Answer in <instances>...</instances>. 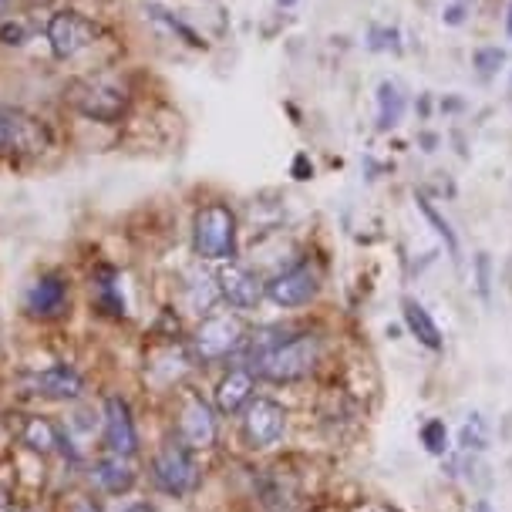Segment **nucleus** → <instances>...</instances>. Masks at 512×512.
Masks as SVG:
<instances>
[{
  "mask_svg": "<svg viewBox=\"0 0 512 512\" xmlns=\"http://www.w3.org/2000/svg\"><path fill=\"white\" fill-rule=\"evenodd\" d=\"M277 4H280V7H294L297 0H277Z\"/></svg>",
  "mask_w": 512,
  "mask_h": 512,
  "instance_id": "32",
  "label": "nucleus"
},
{
  "mask_svg": "<svg viewBox=\"0 0 512 512\" xmlns=\"http://www.w3.org/2000/svg\"><path fill=\"white\" fill-rule=\"evenodd\" d=\"M405 112H408V98H405V91H401L398 81H381L378 85V128L381 132L398 128Z\"/></svg>",
  "mask_w": 512,
  "mask_h": 512,
  "instance_id": "17",
  "label": "nucleus"
},
{
  "mask_svg": "<svg viewBox=\"0 0 512 512\" xmlns=\"http://www.w3.org/2000/svg\"><path fill=\"white\" fill-rule=\"evenodd\" d=\"M0 41H4V44H24V27L7 21L4 27H0Z\"/></svg>",
  "mask_w": 512,
  "mask_h": 512,
  "instance_id": "26",
  "label": "nucleus"
},
{
  "mask_svg": "<svg viewBox=\"0 0 512 512\" xmlns=\"http://www.w3.org/2000/svg\"><path fill=\"white\" fill-rule=\"evenodd\" d=\"M152 479L166 496H189L199 486V465L186 442H169L152 459Z\"/></svg>",
  "mask_w": 512,
  "mask_h": 512,
  "instance_id": "4",
  "label": "nucleus"
},
{
  "mask_svg": "<svg viewBox=\"0 0 512 512\" xmlns=\"http://www.w3.org/2000/svg\"><path fill=\"white\" fill-rule=\"evenodd\" d=\"M320 361V337L317 334H290L277 337L263 351L253 354V374L273 384H290L307 378Z\"/></svg>",
  "mask_w": 512,
  "mask_h": 512,
  "instance_id": "1",
  "label": "nucleus"
},
{
  "mask_svg": "<svg viewBox=\"0 0 512 512\" xmlns=\"http://www.w3.org/2000/svg\"><path fill=\"white\" fill-rule=\"evenodd\" d=\"M236 216L230 206L209 203L192 219V246L203 260L230 263L236 256Z\"/></svg>",
  "mask_w": 512,
  "mask_h": 512,
  "instance_id": "2",
  "label": "nucleus"
},
{
  "mask_svg": "<svg viewBox=\"0 0 512 512\" xmlns=\"http://www.w3.org/2000/svg\"><path fill=\"white\" fill-rule=\"evenodd\" d=\"M462 445L465 448H486L489 445L486 425H482L479 415H472V422H465V428H462Z\"/></svg>",
  "mask_w": 512,
  "mask_h": 512,
  "instance_id": "23",
  "label": "nucleus"
},
{
  "mask_svg": "<svg viewBox=\"0 0 512 512\" xmlns=\"http://www.w3.org/2000/svg\"><path fill=\"white\" fill-rule=\"evenodd\" d=\"M422 442H425V448L432 455H442L445 448H448V428H445V422H428L425 428H422Z\"/></svg>",
  "mask_w": 512,
  "mask_h": 512,
  "instance_id": "22",
  "label": "nucleus"
},
{
  "mask_svg": "<svg viewBox=\"0 0 512 512\" xmlns=\"http://www.w3.org/2000/svg\"><path fill=\"white\" fill-rule=\"evenodd\" d=\"M95 41H98V24L78 11H58L48 21V44L58 61L78 58V54L88 51Z\"/></svg>",
  "mask_w": 512,
  "mask_h": 512,
  "instance_id": "6",
  "label": "nucleus"
},
{
  "mask_svg": "<svg viewBox=\"0 0 512 512\" xmlns=\"http://www.w3.org/2000/svg\"><path fill=\"white\" fill-rule=\"evenodd\" d=\"M317 290H320V277L310 263H297V267L277 273L267 283V297L277 307H304L317 297Z\"/></svg>",
  "mask_w": 512,
  "mask_h": 512,
  "instance_id": "9",
  "label": "nucleus"
},
{
  "mask_svg": "<svg viewBox=\"0 0 512 512\" xmlns=\"http://www.w3.org/2000/svg\"><path fill=\"white\" fill-rule=\"evenodd\" d=\"M405 324H408V331L428 347V351H442V331H438L432 314H428L418 300H405Z\"/></svg>",
  "mask_w": 512,
  "mask_h": 512,
  "instance_id": "18",
  "label": "nucleus"
},
{
  "mask_svg": "<svg viewBox=\"0 0 512 512\" xmlns=\"http://www.w3.org/2000/svg\"><path fill=\"white\" fill-rule=\"evenodd\" d=\"M246 341V327L236 314H216L199 324L196 337H192V347H196L199 361H223L230 358L233 351H240Z\"/></svg>",
  "mask_w": 512,
  "mask_h": 512,
  "instance_id": "5",
  "label": "nucleus"
},
{
  "mask_svg": "<svg viewBox=\"0 0 512 512\" xmlns=\"http://www.w3.org/2000/svg\"><path fill=\"white\" fill-rule=\"evenodd\" d=\"M48 149V132L21 108L0 105V155H38Z\"/></svg>",
  "mask_w": 512,
  "mask_h": 512,
  "instance_id": "7",
  "label": "nucleus"
},
{
  "mask_svg": "<svg viewBox=\"0 0 512 512\" xmlns=\"http://www.w3.org/2000/svg\"><path fill=\"white\" fill-rule=\"evenodd\" d=\"M14 4V0H0V14H4L7 11V7H11Z\"/></svg>",
  "mask_w": 512,
  "mask_h": 512,
  "instance_id": "31",
  "label": "nucleus"
},
{
  "mask_svg": "<svg viewBox=\"0 0 512 512\" xmlns=\"http://www.w3.org/2000/svg\"><path fill=\"white\" fill-rule=\"evenodd\" d=\"M125 512H155V509L149 506V502H135V506H128Z\"/></svg>",
  "mask_w": 512,
  "mask_h": 512,
  "instance_id": "28",
  "label": "nucleus"
},
{
  "mask_svg": "<svg viewBox=\"0 0 512 512\" xmlns=\"http://www.w3.org/2000/svg\"><path fill=\"white\" fill-rule=\"evenodd\" d=\"M24 442L34 448V452H54V448L61 445V435H58V428H54L51 422H44V418H31L24 428Z\"/></svg>",
  "mask_w": 512,
  "mask_h": 512,
  "instance_id": "19",
  "label": "nucleus"
},
{
  "mask_svg": "<svg viewBox=\"0 0 512 512\" xmlns=\"http://www.w3.org/2000/svg\"><path fill=\"white\" fill-rule=\"evenodd\" d=\"M506 34L512 38V0H509V11H506Z\"/></svg>",
  "mask_w": 512,
  "mask_h": 512,
  "instance_id": "29",
  "label": "nucleus"
},
{
  "mask_svg": "<svg viewBox=\"0 0 512 512\" xmlns=\"http://www.w3.org/2000/svg\"><path fill=\"white\" fill-rule=\"evenodd\" d=\"M91 479L102 486L108 496H122L135 486V469H132V459H122V455H112L108 452L105 459L95 462L91 469Z\"/></svg>",
  "mask_w": 512,
  "mask_h": 512,
  "instance_id": "16",
  "label": "nucleus"
},
{
  "mask_svg": "<svg viewBox=\"0 0 512 512\" xmlns=\"http://www.w3.org/2000/svg\"><path fill=\"white\" fill-rule=\"evenodd\" d=\"M256 374L250 368H233L223 381L216 384V408L223 415H236L253 401V388H256Z\"/></svg>",
  "mask_w": 512,
  "mask_h": 512,
  "instance_id": "15",
  "label": "nucleus"
},
{
  "mask_svg": "<svg viewBox=\"0 0 512 512\" xmlns=\"http://www.w3.org/2000/svg\"><path fill=\"white\" fill-rule=\"evenodd\" d=\"M216 290L233 310H253L263 300V294H267V283H260V277L250 267H240V263L230 260L219 270Z\"/></svg>",
  "mask_w": 512,
  "mask_h": 512,
  "instance_id": "10",
  "label": "nucleus"
},
{
  "mask_svg": "<svg viewBox=\"0 0 512 512\" xmlns=\"http://www.w3.org/2000/svg\"><path fill=\"white\" fill-rule=\"evenodd\" d=\"M102 422H105V445L112 455H122V459H132L139 452V432H135V418L132 408H128L125 398L108 395L105 398V411H102Z\"/></svg>",
  "mask_w": 512,
  "mask_h": 512,
  "instance_id": "11",
  "label": "nucleus"
},
{
  "mask_svg": "<svg viewBox=\"0 0 512 512\" xmlns=\"http://www.w3.org/2000/svg\"><path fill=\"white\" fill-rule=\"evenodd\" d=\"M179 428H182V442L189 448H209L216 442V411L209 408L206 398L199 395H189L186 405H182V418H179Z\"/></svg>",
  "mask_w": 512,
  "mask_h": 512,
  "instance_id": "14",
  "label": "nucleus"
},
{
  "mask_svg": "<svg viewBox=\"0 0 512 512\" xmlns=\"http://www.w3.org/2000/svg\"><path fill=\"white\" fill-rule=\"evenodd\" d=\"M472 64L482 78H492V75H499L502 64H506V51L502 48H479L472 54Z\"/></svg>",
  "mask_w": 512,
  "mask_h": 512,
  "instance_id": "21",
  "label": "nucleus"
},
{
  "mask_svg": "<svg viewBox=\"0 0 512 512\" xmlns=\"http://www.w3.org/2000/svg\"><path fill=\"white\" fill-rule=\"evenodd\" d=\"M415 203H418V209H422V213H425L428 223L435 226V233L442 236V240L448 243V253H452V260H459V236L452 233V226H448V219H442V213H438V209H435L432 203H428L425 196H418Z\"/></svg>",
  "mask_w": 512,
  "mask_h": 512,
  "instance_id": "20",
  "label": "nucleus"
},
{
  "mask_svg": "<svg viewBox=\"0 0 512 512\" xmlns=\"http://www.w3.org/2000/svg\"><path fill=\"white\" fill-rule=\"evenodd\" d=\"M509 91H512V78H509Z\"/></svg>",
  "mask_w": 512,
  "mask_h": 512,
  "instance_id": "33",
  "label": "nucleus"
},
{
  "mask_svg": "<svg viewBox=\"0 0 512 512\" xmlns=\"http://www.w3.org/2000/svg\"><path fill=\"white\" fill-rule=\"evenodd\" d=\"M472 512H492V506H489V502H475Z\"/></svg>",
  "mask_w": 512,
  "mask_h": 512,
  "instance_id": "30",
  "label": "nucleus"
},
{
  "mask_svg": "<svg viewBox=\"0 0 512 512\" xmlns=\"http://www.w3.org/2000/svg\"><path fill=\"white\" fill-rule=\"evenodd\" d=\"M465 17H469V4H452V7H445V14H442V21L448 24V27H459V24H465Z\"/></svg>",
  "mask_w": 512,
  "mask_h": 512,
  "instance_id": "24",
  "label": "nucleus"
},
{
  "mask_svg": "<svg viewBox=\"0 0 512 512\" xmlns=\"http://www.w3.org/2000/svg\"><path fill=\"white\" fill-rule=\"evenodd\" d=\"M68 280L61 273H44L27 287L24 294V310L31 317H41V320H51V317H61L64 307H68Z\"/></svg>",
  "mask_w": 512,
  "mask_h": 512,
  "instance_id": "13",
  "label": "nucleus"
},
{
  "mask_svg": "<svg viewBox=\"0 0 512 512\" xmlns=\"http://www.w3.org/2000/svg\"><path fill=\"white\" fill-rule=\"evenodd\" d=\"M71 512H102V509L95 506V499H78V502H75V509H71Z\"/></svg>",
  "mask_w": 512,
  "mask_h": 512,
  "instance_id": "27",
  "label": "nucleus"
},
{
  "mask_svg": "<svg viewBox=\"0 0 512 512\" xmlns=\"http://www.w3.org/2000/svg\"><path fill=\"white\" fill-rule=\"evenodd\" d=\"M27 388L44 401H78L81 391H85V381L71 364H51L44 371H34L27 378Z\"/></svg>",
  "mask_w": 512,
  "mask_h": 512,
  "instance_id": "12",
  "label": "nucleus"
},
{
  "mask_svg": "<svg viewBox=\"0 0 512 512\" xmlns=\"http://www.w3.org/2000/svg\"><path fill=\"white\" fill-rule=\"evenodd\" d=\"M287 428V411L273 398H253L243 408V438L250 448H273Z\"/></svg>",
  "mask_w": 512,
  "mask_h": 512,
  "instance_id": "8",
  "label": "nucleus"
},
{
  "mask_svg": "<svg viewBox=\"0 0 512 512\" xmlns=\"http://www.w3.org/2000/svg\"><path fill=\"white\" fill-rule=\"evenodd\" d=\"M64 98L75 112H81L91 122H118L128 112V91L118 81L108 78H81L71 81Z\"/></svg>",
  "mask_w": 512,
  "mask_h": 512,
  "instance_id": "3",
  "label": "nucleus"
},
{
  "mask_svg": "<svg viewBox=\"0 0 512 512\" xmlns=\"http://www.w3.org/2000/svg\"><path fill=\"white\" fill-rule=\"evenodd\" d=\"M475 270H479V294L489 297V256L479 253V260H475Z\"/></svg>",
  "mask_w": 512,
  "mask_h": 512,
  "instance_id": "25",
  "label": "nucleus"
}]
</instances>
